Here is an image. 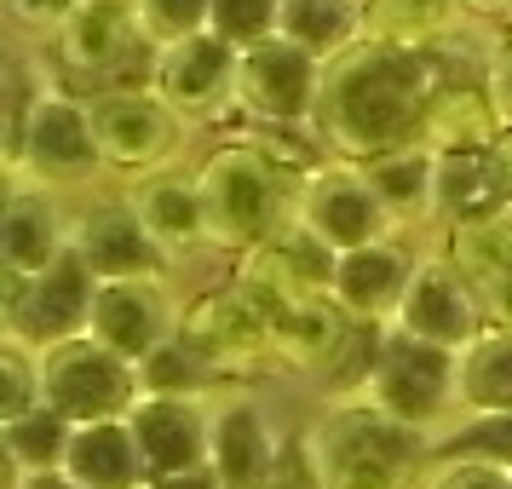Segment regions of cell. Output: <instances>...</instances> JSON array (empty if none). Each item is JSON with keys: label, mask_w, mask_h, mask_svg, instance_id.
<instances>
[{"label": "cell", "mask_w": 512, "mask_h": 489, "mask_svg": "<svg viewBox=\"0 0 512 489\" xmlns=\"http://www.w3.org/2000/svg\"><path fill=\"white\" fill-rule=\"evenodd\" d=\"M443 47H397V41H357L323 64L317 93V139L323 156L369 162L397 144H420L426 104L443 87Z\"/></svg>", "instance_id": "6da1fadb"}, {"label": "cell", "mask_w": 512, "mask_h": 489, "mask_svg": "<svg viewBox=\"0 0 512 489\" xmlns=\"http://www.w3.org/2000/svg\"><path fill=\"white\" fill-rule=\"evenodd\" d=\"M196 185H202V208H208V248L242 259L300 213L305 167L277 156L254 133H242L231 144H213L196 162Z\"/></svg>", "instance_id": "7a4b0ae2"}, {"label": "cell", "mask_w": 512, "mask_h": 489, "mask_svg": "<svg viewBox=\"0 0 512 489\" xmlns=\"http://www.w3.org/2000/svg\"><path fill=\"white\" fill-rule=\"evenodd\" d=\"M305 438L317 449L328 489H420L432 466V432L392 420L369 397L328 403Z\"/></svg>", "instance_id": "3957f363"}, {"label": "cell", "mask_w": 512, "mask_h": 489, "mask_svg": "<svg viewBox=\"0 0 512 489\" xmlns=\"http://www.w3.org/2000/svg\"><path fill=\"white\" fill-rule=\"evenodd\" d=\"M156 58L162 47L144 35L139 6H116V0H81L70 24L52 35V75L64 93L81 98L156 87Z\"/></svg>", "instance_id": "277c9868"}, {"label": "cell", "mask_w": 512, "mask_h": 489, "mask_svg": "<svg viewBox=\"0 0 512 489\" xmlns=\"http://www.w3.org/2000/svg\"><path fill=\"white\" fill-rule=\"evenodd\" d=\"M363 397H369L374 409H386L392 420L420 426V432L438 438L443 426L461 420V351L432 346V340H415V334L392 328Z\"/></svg>", "instance_id": "5b68a950"}, {"label": "cell", "mask_w": 512, "mask_h": 489, "mask_svg": "<svg viewBox=\"0 0 512 489\" xmlns=\"http://www.w3.org/2000/svg\"><path fill=\"white\" fill-rule=\"evenodd\" d=\"M93 300H98V277L87 271V259L75 248L58 265H47L41 277L0 271V323H6V340H24L35 351H52L64 340L93 334Z\"/></svg>", "instance_id": "8992f818"}, {"label": "cell", "mask_w": 512, "mask_h": 489, "mask_svg": "<svg viewBox=\"0 0 512 489\" xmlns=\"http://www.w3.org/2000/svg\"><path fill=\"white\" fill-rule=\"evenodd\" d=\"M41 374H47V403L75 426L133 415V403L144 397L139 363H127L121 351H110L93 334L41 351Z\"/></svg>", "instance_id": "52a82bcc"}, {"label": "cell", "mask_w": 512, "mask_h": 489, "mask_svg": "<svg viewBox=\"0 0 512 489\" xmlns=\"http://www.w3.org/2000/svg\"><path fill=\"white\" fill-rule=\"evenodd\" d=\"M87 104H93V133H98V150H104V167L121 173V179L156 173V167H167L185 150L190 121L179 116L156 87L98 93V98H87Z\"/></svg>", "instance_id": "ba28073f"}, {"label": "cell", "mask_w": 512, "mask_h": 489, "mask_svg": "<svg viewBox=\"0 0 512 489\" xmlns=\"http://www.w3.org/2000/svg\"><path fill=\"white\" fill-rule=\"evenodd\" d=\"M317 93H323V58L288 35L248 47L236 64V104L254 127H311Z\"/></svg>", "instance_id": "9c48e42d"}, {"label": "cell", "mask_w": 512, "mask_h": 489, "mask_svg": "<svg viewBox=\"0 0 512 489\" xmlns=\"http://www.w3.org/2000/svg\"><path fill=\"white\" fill-rule=\"evenodd\" d=\"M98 173H110V167H104V150H98V133H93V104L81 93L52 87L41 98L35 121H29V139L12 179H29V185H47V190H81L93 185Z\"/></svg>", "instance_id": "30bf717a"}, {"label": "cell", "mask_w": 512, "mask_h": 489, "mask_svg": "<svg viewBox=\"0 0 512 489\" xmlns=\"http://www.w3.org/2000/svg\"><path fill=\"white\" fill-rule=\"evenodd\" d=\"M179 334H190L196 346L208 351L219 369L231 374L236 386H248L259 374H277V340H271V323L265 311L254 305V294L242 282H225V288H208L185 305L179 317Z\"/></svg>", "instance_id": "8fae6325"}, {"label": "cell", "mask_w": 512, "mask_h": 489, "mask_svg": "<svg viewBox=\"0 0 512 489\" xmlns=\"http://www.w3.org/2000/svg\"><path fill=\"white\" fill-rule=\"evenodd\" d=\"M300 225L323 236L334 254H351V248H369L380 236H403L392 225V213L386 202L374 196L369 173L357 162H340V156H323V162L305 173L300 185V213H294Z\"/></svg>", "instance_id": "7c38bea8"}, {"label": "cell", "mask_w": 512, "mask_h": 489, "mask_svg": "<svg viewBox=\"0 0 512 489\" xmlns=\"http://www.w3.org/2000/svg\"><path fill=\"white\" fill-rule=\"evenodd\" d=\"M236 64L242 52L225 35H185V41H167L156 58V93L190 121V127H208L225 110H236Z\"/></svg>", "instance_id": "4fadbf2b"}, {"label": "cell", "mask_w": 512, "mask_h": 489, "mask_svg": "<svg viewBox=\"0 0 512 489\" xmlns=\"http://www.w3.org/2000/svg\"><path fill=\"white\" fill-rule=\"evenodd\" d=\"M392 328L415 334V340H432V346L466 351L489 328V317H484V305H478V294H472V282H466L461 271H455V259L438 248V254H420Z\"/></svg>", "instance_id": "5bb4252c"}, {"label": "cell", "mask_w": 512, "mask_h": 489, "mask_svg": "<svg viewBox=\"0 0 512 489\" xmlns=\"http://www.w3.org/2000/svg\"><path fill=\"white\" fill-rule=\"evenodd\" d=\"M185 305H173L167 277H127V282H98L93 300V340L121 351L127 363H150L156 351L179 334Z\"/></svg>", "instance_id": "9a60e30c"}, {"label": "cell", "mask_w": 512, "mask_h": 489, "mask_svg": "<svg viewBox=\"0 0 512 489\" xmlns=\"http://www.w3.org/2000/svg\"><path fill=\"white\" fill-rule=\"evenodd\" d=\"M75 254L87 259L98 282H127V277H167L179 259L167 254L156 236L144 231L127 196H104L75 213Z\"/></svg>", "instance_id": "2e32d148"}, {"label": "cell", "mask_w": 512, "mask_h": 489, "mask_svg": "<svg viewBox=\"0 0 512 489\" xmlns=\"http://www.w3.org/2000/svg\"><path fill=\"white\" fill-rule=\"evenodd\" d=\"M75 248V213H64L58 190L29 185L6 173V202H0V271L41 277L47 265Z\"/></svg>", "instance_id": "e0dca14e"}, {"label": "cell", "mask_w": 512, "mask_h": 489, "mask_svg": "<svg viewBox=\"0 0 512 489\" xmlns=\"http://www.w3.org/2000/svg\"><path fill=\"white\" fill-rule=\"evenodd\" d=\"M133 438L144 449L150 478L190 472L213 461V397H185V392H144L133 403Z\"/></svg>", "instance_id": "ac0fdd59"}, {"label": "cell", "mask_w": 512, "mask_h": 489, "mask_svg": "<svg viewBox=\"0 0 512 489\" xmlns=\"http://www.w3.org/2000/svg\"><path fill=\"white\" fill-rule=\"evenodd\" d=\"M282 455H288V438L242 386L213 397V472L225 478V489L271 484L282 472Z\"/></svg>", "instance_id": "d6986e66"}, {"label": "cell", "mask_w": 512, "mask_h": 489, "mask_svg": "<svg viewBox=\"0 0 512 489\" xmlns=\"http://www.w3.org/2000/svg\"><path fill=\"white\" fill-rule=\"evenodd\" d=\"M334 265L340 254L328 248L323 236L288 219L277 236H265L259 248L242 254L236 265V282L254 288V294H277V300H305V294H334Z\"/></svg>", "instance_id": "ffe728a7"}, {"label": "cell", "mask_w": 512, "mask_h": 489, "mask_svg": "<svg viewBox=\"0 0 512 489\" xmlns=\"http://www.w3.org/2000/svg\"><path fill=\"white\" fill-rule=\"evenodd\" d=\"M420 254L403 236H380L369 248H351L334 265V300L346 305V317H369V323H392L409 277H415Z\"/></svg>", "instance_id": "44dd1931"}, {"label": "cell", "mask_w": 512, "mask_h": 489, "mask_svg": "<svg viewBox=\"0 0 512 489\" xmlns=\"http://www.w3.org/2000/svg\"><path fill=\"white\" fill-rule=\"evenodd\" d=\"M443 254L455 259V271L472 282L489 328H512V208L495 213V219L449 225L443 231Z\"/></svg>", "instance_id": "7402d4cb"}, {"label": "cell", "mask_w": 512, "mask_h": 489, "mask_svg": "<svg viewBox=\"0 0 512 489\" xmlns=\"http://www.w3.org/2000/svg\"><path fill=\"white\" fill-rule=\"evenodd\" d=\"M127 202L144 219V231L156 236L173 259L208 248V208H202L196 173H185V167H173V162L156 167V173H139L127 185Z\"/></svg>", "instance_id": "603a6c76"}, {"label": "cell", "mask_w": 512, "mask_h": 489, "mask_svg": "<svg viewBox=\"0 0 512 489\" xmlns=\"http://www.w3.org/2000/svg\"><path fill=\"white\" fill-rule=\"evenodd\" d=\"M254 294V288H248ZM254 305L271 323V340H277V363L282 369H305L317 374L334 357V346L346 340V305L334 294H305V300H277V294H254Z\"/></svg>", "instance_id": "cb8c5ba5"}, {"label": "cell", "mask_w": 512, "mask_h": 489, "mask_svg": "<svg viewBox=\"0 0 512 489\" xmlns=\"http://www.w3.org/2000/svg\"><path fill=\"white\" fill-rule=\"evenodd\" d=\"M512 208V179L495 144H472V150H438V225H472V219H495Z\"/></svg>", "instance_id": "d4e9b609"}, {"label": "cell", "mask_w": 512, "mask_h": 489, "mask_svg": "<svg viewBox=\"0 0 512 489\" xmlns=\"http://www.w3.org/2000/svg\"><path fill=\"white\" fill-rule=\"evenodd\" d=\"M443 47V41H438ZM507 116L495 110V93H489L484 70L478 75H443V87L426 104V127H420V144L432 150H472V144H495L501 139Z\"/></svg>", "instance_id": "484cf974"}, {"label": "cell", "mask_w": 512, "mask_h": 489, "mask_svg": "<svg viewBox=\"0 0 512 489\" xmlns=\"http://www.w3.org/2000/svg\"><path fill=\"white\" fill-rule=\"evenodd\" d=\"M369 173L374 196L386 202L397 231H420V225H438V150L432 144H397L386 156L357 162Z\"/></svg>", "instance_id": "4316f807"}, {"label": "cell", "mask_w": 512, "mask_h": 489, "mask_svg": "<svg viewBox=\"0 0 512 489\" xmlns=\"http://www.w3.org/2000/svg\"><path fill=\"white\" fill-rule=\"evenodd\" d=\"M64 472L81 489H150V466H144V449L133 438V420L127 415L75 426Z\"/></svg>", "instance_id": "83f0119b"}, {"label": "cell", "mask_w": 512, "mask_h": 489, "mask_svg": "<svg viewBox=\"0 0 512 489\" xmlns=\"http://www.w3.org/2000/svg\"><path fill=\"white\" fill-rule=\"evenodd\" d=\"M70 438H75V420H64L52 403L29 409V415L0 420V455H6L12 484L41 478V472H58L64 455H70Z\"/></svg>", "instance_id": "f1b7e54d"}, {"label": "cell", "mask_w": 512, "mask_h": 489, "mask_svg": "<svg viewBox=\"0 0 512 489\" xmlns=\"http://www.w3.org/2000/svg\"><path fill=\"white\" fill-rule=\"evenodd\" d=\"M461 415H512V328H484L461 351Z\"/></svg>", "instance_id": "f546056e"}, {"label": "cell", "mask_w": 512, "mask_h": 489, "mask_svg": "<svg viewBox=\"0 0 512 489\" xmlns=\"http://www.w3.org/2000/svg\"><path fill=\"white\" fill-rule=\"evenodd\" d=\"M277 35L300 41L305 52H317L328 64V58H340L346 47L363 41V6L357 0H282Z\"/></svg>", "instance_id": "4dcf8cb0"}, {"label": "cell", "mask_w": 512, "mask_h": 489, "mask_svg": "<svg viewBox=\"0 0 512 489\" xmlns=\"http://www.w3.org/2000/svg\"><path fill=\"white\" fill-rule=\"evenodd\" d=\"M455 18V0H363V35L397 47H438Z\"/></svg>", "instance_id": "1f68e13d"}, {"label": "cell", "mask_w": 512, "mask_h": 489, "mask_svg": "<svg viewBox=\"0 0 512 489\" xmlns=\"http://www.w3.org/2000/svg\"><path fill=\"white\" fill-rule=\"evenodd\" d=\"M144 392H185V397H225L236 386L231 374L213 363L208 351L196 346L190 334H173L150 363H144Z\"/></svg>", "instance_id": "d6a6232c"}, {"label": "cell", "mask_w": 512, "mask_h": 489, "mask_svg": "<svg viewBox=\"0 0 512 489\" xmlns=\"http://www.w3.org/2000/svg\"><path fill=\"white\" fill-rule=\"evenodd\" d=\"M52 87H58V81L41 70L35 52H12V58H6V81H0V98H6V116H0V162H6V173L24 156L29 121H35V110H41V98H47Z\"/></svg>", "instance_id": "836d02e7"}, {"label": "cell", "mask_w": 512, "mask_h": 489, "mask_svg": "<svg viewBox=\"0 0 512 489\" xmlns=\"http://www.w3.org/2000/svg\"><path fill=\"white\" fill-rule=\"evenodd\" d=\"M386 334H392V323L351 317L346 340H340V346H334V357H328L323 369H317V386H323L328 403H351V397L369 392L374 363H380V351H386Z\"/></svg>", "instance_id": "e575fe53"}, {"label": "cell", "mask_w": 512, "mask_h": 489, "mask_svg": "<svg viewBox=\"0 0 512 489\" xmlns=\"http://www.w3.org/2000/svg\"><path fill=\"white\" fill-rule=\"evenodd\" d=\"M449 455L512 466V415H461L455 426H443L432 438V461H449Z\"/></svg>", "instance_id": "d590c367"}, {"label": "cell", "mask_w": 512, "mask_h": 489, "mask_svg": "<svg viewBox=\"0 0 512 489\" xmlns=\"http://www.w3.org/2000/svg\"><path fill=\"white\" fill-rule=\"evenodd\" d=\"M47 403V374H41V351L24 340H0V420L29 415Z\"/></svg>", "instance_id": "8d00e7d4"}, {"label": "cell", "mask_w": 512, "mask_h": 489, "mask_svg": "<svg viewBox=\"0 0 512 489\" xmlns=\"http://www.w3.org/2000/svg\"><path fill=\"white\" fill-rule=\"evenodd\" d=\"M277 18H282V0H213V35H225L236 52L271 41Z\"/></svg>", "instance_id": "74e56055"}, {"label": "cell", "mask_w": 512, "mask_h": 489, "mask_svg": "<svg viewBox=\"0 0 512 489\" xmlns=\"http://www.w3.org/2000/svg\"><path fill=\"white\" fill-rule=\"evenodd\" d=\"M139 24L156 47H167V41L213 29V0H139Z\"/></svg>", "instance_id": "f35d334b"}, {"label": "cell", "mask_w": 512, "mask_h": 489, "mask_svg": "<svg viewBox=\"0 0 512 489\" xmlns=\"http://www.w3.org/2000/svg\"><path fill=\"white\" fill-rule=\"evenodd\" d=\"M420 489H512V466L449 455V461H432V466H426Z\"/></svg>", "instance_id": "ab89813d"}, {"label": "cell", "mask_w": 512, "mask_h": 489, "mask_svg": "<svg viewBox=\"0 0 512 489\" xmlns=\"http://www.w3.org/2000/svg\"><path fill=\"white\" fill-rule=\"evenodd\" d=\"M6 6H12V18H18L24 29H35V35L52 41L58 29L70 24V12L81 6V0H6Z\"/></svg>", "instance_id": "60d3db41"}, {"label": "cell", "mask_w": 512, "mask_h": 489, "mask_svg": "<svg viewBox=\"0 0 512 489\" xmlns=\"http://www.w3.org/2000/svg\"><path fill=\"white\" fill-rule=\"evenodd\" d=\"M484 81H489V93H495V110L512 121V47L495 41V52L484 58Z\"/></svg>", "instance_id": "b9f144b4"}, {"label": "cell", "mask_w": 512, "mask_h": 489, "mask_svg": "<svg viewBox=\"0 0 512 489\" xmlns=\"http://www.w3.org/2000/svg\"><path fill=\"white\" fill-rule=\"evenodd\" d=\"M150 489H225V478L208 466H190V472H167V478H150Z\"/></svg>", "instance_id": "7bdbcfd3"}, {"label": "cell", "mask_w": 512, "mask_h": 489, "mask_svg": "<svg viewBox=\"0 0 512 489\" xmlns=\"http://www.w3.org/2000/svg\"><path fill=\"white\" fill-rule=\"evenodd\" d=\"M466 18H489V24H501V18H512V0H455Z\"/></svg>", "instance_id": "ee69618b"}, {"label": "cell", "mask_w": 512, "mask_h": 489, "mask_svg": "<svg viewBox=\"0 0 512 489\" xmlns=\"http://www.w3.org/2000/svg\"><path fill=\"white\" fill-rule=\"evenodd\" d=\"M24 489H81L70 478V472H64V466H58V472H41V478H24Z\"/></svg>", "instance_id": "f6af8a7d"}, {"label": "cell", "mask_w": 512, "mask_h": 489, "mask_svg": "<svg viewBox=\"0 0 512 489\" xmlns=\"http://www.w3.org/2000/svg\"><path fill=\"white\" fill-rule=\"evenodd\" d=\"M495 156H501V167H507V179H512V121L501 127V139H495Z\"/></svg>", "instance_id": "bcb514c9"}, {"label": "cell", "mask_w": 512, "mask_h": 489, "mask_svg": "<svg viewBox=\"0 0 512 489\" xmlns=\"http://www.w3.org/2000/svg\"><path fill=\"white\" fill-rule=\"evenodd\" d=\"M259 489H305V484H294V478H282V472H277L271 484H259Z\"/></svg>", "instance_id": "7dc6e473"}, {"label": "cell", "mask_w": 512, "mask_h": 489, "mask_svg": "<svg viewBox=\"0 0 512 489\" xmlns=\"http://www.w3.org/2000/svg\"><path fill=\"white\" fill-rule=\"evenodd\" d=\"M501 47H512V18H501Z\"/></svg>", "instance_id": "c3c4849f"}, {"label": "cell", "mask_w": 512, "mask_h": 489, "mask_svg": "<svg viewBox=\"0 0 512 489\" xmlns=\"http://www.w3.org/2000/svg\"><path fill=\"white\" fill-rule=\"evenodd\" d=\"M116 6H139V0H116Z\"/></svg>", "instance_id": "681fc988"}, {"label": "cell", "mask_w": 512, "mask_h": 489, "mask_svg": "<svg viewBox=\"0 0 512 489\" xmlns=\"http://www.w3.org/2000/svg\"><path fill=\"white\" fill-rule=\"evenodd\" d=\"M6 489H24V484H6Z\"/></svg>", "instance_id": "f907efd6"}, {"label": "cell", "mask_w": 512, "mask_h": 489, "mask_svg": "<svg viewBox=\"0 0 512 489\" xmlns=\"http://www.w3.org/2000/svg\"><path fill=\"white\" fill-rule=\"evenodd\" d=\"M357 6H363V0H357Z\"/></svg>", "instance_id": "816d5d0a"}]
</instances>
